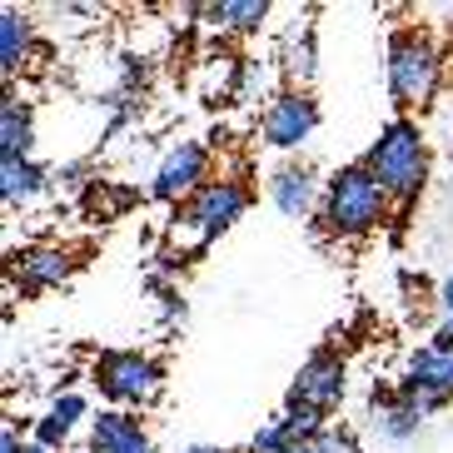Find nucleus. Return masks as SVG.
<instances>
[{
	"label": "nucleus",
	"mask_w": 453,
	"mask_h": 453,
	"mask_svg": "<svg viewBox=\"0 0 453 453\" xmlns=\"http://www.w3.org/2000/svg\"><path fill=\"white\" fill-rule=\"evenodd\" d=\"M369 409H373V428H379L388 443L418 439V428L428 424V413L418 409V403L403 399L394 384H373V388H369Z\"/></svg>",
	"instance_id": "obj_13"
},
{
	"label": "nucleus",
	"mask_w": 453,
	"mask_h": 453,
	"mask_svg": "<svg viewBox=\"0 0 453 453\" xmlns=\"http://www.w3.org/2000/svg\"><path fill=\"white\" fill-rule=\"evenodd\" d=\"M210 145H200V140H180V145H170L160 155V165H155V180H150V200L160 204H180L195 195L200 185H210Z\"/></svg>",
	"instance_id": "obj_9"
},
{
	"label": "nucleus",
	"mask_w": 453,
	"mask_h": 453,
	"mask_svg": "<svg viewBox=\"0 0 453 453\" xmlns=\"http://www.w3.org/2000/svg\"><path fill=\"white\" fill-rule=\"evenodd\" d=\"M35 150V115L20 95L0 100V160H30Z\"/></svg>",
	"instance_id": "obj_15"
},
{
	"label": "nucleus",
	"mask_w": 453,
	"mask_h": 453,
	"mask_svg": "<svg viewBox=\"0 0 453 453\" xmlns=\"http://www.w3.org/2000/svg\"><path fill=\"white\" fill-rule=\"evenodd\" d=\"M314 26H304V35L299 41H289V55H284V70H289V81L299 85V90H309V81H314Z\"/></svg>",
	"instance_id": "obj_18"
},
{
	"label": "nucleus",
	"mask_w": 453,
	"mask_h": 453,
	"mask_svg": "<svg viewBox=\"0 0 453 453\" xmlns=\"http://www.w3.org/2000/svg\"><path fill=\"white\" fill-rule=\"evenodd\" d=\"M344 394H349V364H344V354H339L334 344H319L304 364H299V373H294V384H289L284 399L309 403V409H319L324 418H329V413L344 403Z\"/></svg>",
	"instance_id": "obj_8"
},
{
	"label": "nucleus",
	"mask_w": 453,
	"mask_h": 453,
	"mask_svg": "<svg viewBox=\"0 0 453 453\" xmlns=\"http://www.w3.org/2000/svg\"><path fill=\"white\" fill-rule=\"evenodd\" d=\"M388 195L384 185L373 180V170L364 160L339 165V170L324 180V200H319V225L334 240H364L373 229H384L394 214H388Z\"/></svg>",
	"instance_id": "obj_1"
},
{
	"label": "nucleus",
	"mask_w": 453,
	"mask_h": 453,
	"mask_svg": "<svg viewBox=\"0 0 453 453\" xmlns=\"http://www.w3.org/2000/svg\"><path fill=\"white\" fill-rule=\"evenodd\" d=\"M289 453H319V449H314V443H294Z\"/></svg>",
	"instance_id": "obj_26"
},
{
	"label": "nucleus",
	"mask_w": 453,
	"mask_h": 453,
	"mask_svg": "<svg viewBox=\"0 0 453 453\" xmlns=\"http://www.w3.org/2000/svg\"><path fill=\"white\" fill-rule=\"evenodd\" d=\"M204 15H210L219 30L254 35V30L269 20V0H214V5H204Z\"/></svg>",
	"instance_id": "obj_17"
},
{
	"label": "nucleus",
	"mask_w": 453,
	"mask_h": 453,
	"mask_svg": "<svg viewBox=\"0 0 453 453\" xmlns=\"http://www.w3.org/2000/svg\"><path fill=\"white\" fill-rule=\"evenodd\" d=\"M294 428L284 413H274V418H265V424L254 428V439H250V453H289L294 449Z\"/></svg>",
	"instance_id": "obj_19"
},
{
	"label": "nucleus",
	"mask_w": 453,
	"mask_h": 453,
	"mask_svg": "<svg viewBox=\"0 0 453 453\" xmlns=\"http://www.w3.org/2000/svg\"><path fill=\"white\" fill-rule=\"evenodd\" d=\"M384 75L399 115L428 110L443 85V50L434 45V35L424 26H394L384 45Z\"/></svg>",
	"instance_id": "obj_3"
},
{
	"label": "nucleus",
	"mask_w": 453,
	"mask_h": 453,
	"mask_svg": "<svg viewBox=\"0 0 453 453\" xmlns=\"http://www.w3.org/2000/svg\"><path fill=\"white\" fill-rule=\"evenodd\" d=\"M165 369L155 354L145 349H100L90 364V384L100 388L105 409H125V413H145L165 399Z\"/></svg>",
	"instance_id": "obj_4"
},
{
	"label": "nucleus",
	"mask_w": 453,
	"mask_h": 453,
	"mask_svg": "<svg viewBox=\"0 0 453 453\" xmlns=\"http://www.w3.org/2000/svg\"><path fill=\"white\" fill-rule=\"evenodd\" d=\"M319 200H324V185L309 165L289 160L269 174V204H274L284 219H309V214H319Z\"/></svg>",
	"instance_id": "obj_11"
},
{
	"label": "nucleus",
	"mask_w": 453,
	"mask_h": 453,
	"mask_svg": "<svg viewBox=\"0 0 453 453\" xmlns=\"http://www.w3.org/2000/svg\"><path fill=\"white\" fill-rule=\"evenodd\" d=\"M428 344L443 349V354H453V319H439V329L428 334Z\"/></svg>",
	"instance_id": "obj_23"
},
{
	"label": "nucleus",
	"mask_w": 453,
	"mask_h": 453,
	"mask_svg": "<svg viewBox=\"0 0 453 453\" xmlns=\"http://www.w3.org/2000/svg\"><path fill=\"white\" fill-rule=\"evenodd\" d=\"M30 443H41V449H50V453H65L70 428L60 424V418H50V413H41V418L30 424Z\"/></svg>",
	"instance_id": "obj_21"
},
{
	"label": "nucleus",
	"mask_w": 453,
	"mask_h": 453,
	"mask_svg": "<svg viewBox=\"0 0 453 453\" xmlns=\"http://www.w3.org/2000/svg\"><path fill=\"white\" fill-rule=\"evenodd\" d=\"M185 453H229V449H219V443H195V449H185Z\"/></svg>",
	"instance_id": "obj_25"
},
{
	"label": "nucleus",
	"mask_w": 453,
	"mask_h": 453,
	"mask_svg": "<svg viewBox=\"0 0 453 453\" xmlns=\"http://www.w3.org/2000/svg\"><path fill=\"white\" fill-rule=\"evenodd\" d=\"M314 449H319V453H364L359 449V434H354V428H339V424L324 428L319 439H314Z\"/></svg>",
	"instance_id": "obj_22"
},
{
	"label": "nucleus",
	"mask_w": 453,
	"mask_h": 453,
	"mask_svg": "<svg viewBox=\"0 0 453 453\" xmlns=\"http://www.w3.org/2000/svg\"><path fill=\"white\" fill-rule=\"evenodd\" d=\"M364 165H369L373 180L384 185L388 200L409 214L413 204H418V195H424V185H428V140H424V130H418V120H413V115L384 120V130H379V140L369 145Z\"/></svg>",
	"instance_id": "obj_2"
},
{
	"label": "nucleus",
	"mask_w": 453,
	"mask_h": 453,
	"mask_svg": "<svg viewBox=\"0 0 453 453\" xmlns=\"http://www.w3.org/2000/svg\"><path fill=\"white\" fill-rule=\"evenodd\" d=\"M439 309H443V319H453V269L443 274V284H439Z\"/></svg>",
	"instance_id": "obj_24"
},
{
	"label": "nucleus",
	"mask_w": 453,
	"mask_h": 453,
	"mask_svg": "<svg viewBox=\"0 0 453 453\" xmlns=\"http://www.w3.org/2000/svg\"><path fill=\"white\" fill-rule=\"evenodd\" d=\"M30 45H35V26H30V15L15 11V5H5V11H0V70H5V81L26 65Z\"/></svg>",
	"instance_id": "obj_16"
},
{
	"label": "nucleus",
	"mask_w": 453,
	"mask_h": 453,
	"mask_svg": "<svg viewBox=\"0 0 453 453\" xmlns=\"http://www.w3.org/2000/svg\"><path fill=\"white\" fill-rule=\"evenodd\" d=\"M324 110L314 100V90H299V85H284L274 100L265 105V120H259V134H265L269 150L280 155H294L299 145H309V134L319 130Z\"/></svg>",
	"instance_id": "obj_6"
},
{
	"label": "nucleus",
	"mask_w": 453,
	"mask_h": 453,
	"mask_svg": "<svg viewBox=\"0 0 453 453\" xmlns=\"http://www.w3.org/2000/svg\"><path fill=\"white\" fill-rule=\"evenodd\" d=\"M254 195L244 180H234V174H219V180H210V185H200L195 195H189L180 210H174V219L185 229H195L200 234V244L219 240V234H229V229L240 225L244 214H250Z\"/></svg>",
	"instance_id": "obj_5"
},
{
	"label": "nucleus",
	"mask_w": 453,
	"mask_h": 453,
	"mask_svg": "<svg viewBox=\"0 0 453 453\" xmlns=\"http://www.w3.org/2000/svg\"><path fill=\"white\" fill-rule=\"evenodd\" d=\"M75 254L60 250V244H30V250L11 254V284L26 299H35V294L45 289H60V284H70V274H75Z\"/></svg>",
	"instance_id": "obj_10"
},
{
	"label": "nucleus",
	"mask_w": 453,
	"mask_h": 453,
	"mask_svg": "<svg viewBox=\"0 0 453 453\" xmlns=\"http://www.w3.org/2000/svg\"><path fill=\"white\" fill-rule=\"evenodd\" d=\"M26 453H50V449H41V443H26Z\"/></svg>",
	"instance_id": "obj_27"
},
{
	"label": "nucleus",
	"mask_w": 453,
	"mask_h": 453,
	"mask_svg": "<svg viewBox=\"0 0 453 453\" xmlns=\"http://www.w3.org/2000/svg\"><path fill=\"white\" fill-rule=\"evenodd\" d=\"M90 453H160L140 413L100 409L90 418Z\"/></svg>",
	"instance_id": "obj_12"
},
{
	"label": "nucleus",
	"mask_w": 453,
	"mask_h": 453,
	"mask_svg": "<svg viewBox=\"0 0 453 453\" xmlns=\"http://www.w3.org/2000/svg\"><path fill=\"white\" fill-rule=\"evenodd\" d=\"M394 388H399L409 403H418L428 418L443 413L453 403V354H443V349H434V344L413 349L403 373L394 379Z\"/></svg>",
	"instance_id": "obj_7"
},
{
	"label": "nucleus",
	"mask_w": 453,
	"mask_h": 453,
	"mask_svg": "<svg viewBox=\"0 0 453 453\" xmlns=\"http://www.w3.org/2000/svg\"><path fill=\"white\" fill-rule=\"evenodd\" d=\"M45 413H50V418H60V424H65L70 434L95 418V413H90V399H85L81 388H75V394H50V409H45Z\"/></svg>",
	"instance_id": "obj_20"
},
{
	"label": "nucleus",
	"mask_w": 453,
	"mask_h": 453,
	"mask_svg": "<svg viewBox=\"0 0 453 453\" xmlns=\"http://www.w3.org/2000/svg\"><path fill=\"white\" fill-rule=\"evenodd\" d=\"M55 174L35 160H0V200L11 204V210H26L35 204L41 195H50Z\"/></svg>",
	"instance_id": "obj_14"
}]
</instances>
